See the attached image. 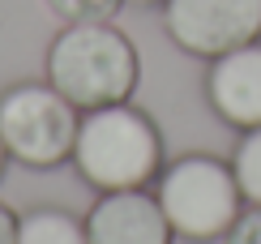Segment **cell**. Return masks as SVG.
Here are the masks:
<instances>
[{
  "instance_id": "6da1fadb",
  "label": "cell",
  "mask_w": 261,
  "mask_h": 244,
  "mask_svg": "<svg viewBox=\"0 0 261 244\" xmlns=\"http://www.w3.org/2000/svg\"><path fill=\"white\" fill-rule=\"evenodd\" d=\"M137 47L112 21H77L64 26L47 47V82L77 112L128 103L137 90Z\"/></svg>"
},
{
  "instance_id": "7a4b0ae2",
  "label": "cell",
  "mask_w": 261,
  "mask_h": 244,
  "mask_svg": "<svg viewBox=\"0 0 261 244\" xmlns=\"http://www.w3.org/2000/svg\"><path fill=\"white\" fill-rule=\"evenodd\" d=\"M73 167L99 193L146 188L163 172V137L154 120L128 103L94 107V112H82Z\"/></svg>"
},
{
  "instance_id": "3957f363",
  "label": "cell",
  "mask_w": 261,
  "mask_h": 244,
  "mask_svg": "<svg viewBox=\"0 0 261 244\" xmlns=\"http://www.w3.org/2000/svg\"><path fill=\"white\" fill-rule=\"evenodd\" d=\"M159 206L176 236L205 244L223 240L231 223L244 214V193L236 184L231 163L214 159V154H184L171 167L159 172Z\"/></svg>"
},
{
  "instance_id": "277c9868",
  "label": "cell",
  "mask_w": 261,
  "mask_h": 244,
  "mask_svg": "<svg viewBox=\"0 0 261 244\" xmlns=\"http://www.w3.org/2000/svg\"><path fill=\"white\" fill-rule=\"evenodd\" d=\"M77 107L51 82H21L0 94V141L21 167H60L73 159Z\"/></svg>"
},
{
  "instance_id": "5b68a950",
  "label": "cell",
  "mask_w": 261,
  "mask_h": 244,
  "mask_svg": "<svg viewBox=\"0 0 261 244\" xmlns=\"http://www.w3.org/2000/svg\"><path fill=\"white\" fill-rule=\"evenodd\" d=\"M163 26L189 56H223L261 39V0H163Z\"/></svg>"
},
{
  "instance_id": "8992f818",
  "label": "cell",
  "mask_w": 261,
  "mask_h": 244,
  "mask_svg": "<svg viewBox=\"0 0 261 244\" xmlns=\"http://www.w3.org/2000/svg\"><path fill=\"white\" fill-rule=\"evenodd\" d=\"M86 236L90 244H171L176 231L159 197H150L146 188H120L94 202V210L86 214Z\"/></svg>"
},
{
  "instance_id": "52a82bcc",
  "label": "cell",
  "mask_w": 261,
  "mask_h": 244,
  "mask_svg": "<svg viewBox=\"0 0 261 244\" xmlns=\"http://www.w3.org/2000/svg\"><path fill=\"white\" fill-rule=\"evenodd\" d=\"M205 99L219 112V120H227L231 129L261 125V39L210 60Z\"/></svg>"
},
{
  "instance_id": "ba28073f",
  "label": "cell",
  "mask_w": 261,
  "mask_h": 244,
  "mask_svg": "<svg viewBox=\"0 0 261 244\" xmlns=\"http://www.w3.org/2000/svg\"><path fill=\"white\" fill-rule=\"evenodd\" d=\"M13 244H90L86 223L73 218L60 206H39L17 218V240Z\"/></svg>"
},
{
  "instance_id": "9c48e42d",
  "label": "cell",
  "mask_w": 261,
  "mask_h": 244,
  "mask_svg": "<svg viewBox=\"0 0 261 244\" xmlns=\"http://www.w3.org/2000/svg\"><path fill=\"white\" fill-rule=\"evenodd\" d=\"M231 172H236V184H240L244 202L261 206V125L244 129L240 146H236V154H231Z\"/></svg>"
},
{
  "instance_id": "30bf717a",
  "label": "cell",
  "mask_w": 261,
  "mask_h": 244,
  "mask_svg": "<svg viewBox=\"0 0 261 244\" xmlns=\"http://www.w3.org/2000/svg\"><path fill=\"white\" fill-rule=\"evenodd\" d=\"M43 5H47L64 26H77V21H112L120 13L124 0H43Z\"/></svg>"
},
{
  "instance_id": "8fae6325",
  "label": "cell",
  "mask_w": 261,
  "mask_h": 244,
  "mask_svg": "<svg viewBox=\"0 0 261 244\" xmlns=\"http://www.w3.org/2000/svg\"><path fill=\"white\" fill-rule=\"evenodd\" d=\"M223 244H261V206L244 210V214L231 223V231L223 236Z\"/></svg>"
},
{
  "instance_id": "7c38bea8",
  "label": "cell",
  "mask_w": 261,
  "mask_h": 244,
  "mask_svg": "<svg viewBox=\"0 0 261 244\" xmlns=\"http://www.w3.org/2000/svg\"><path fill=\"white\" fill-rule=\"evenodd\" d=\"M17 240V218L9 206H0V244H13Z\"/></svg>"
},
{
  "instance_id": "4fadbf2b",
  "label": "cell",
  "mask_w": 261,
  "mask_h": 244,
  "mask_svg": "<svg viewBox=\"0 0 261 244\" xmlns=\"http://www.w3.org/2000/svg\"><path fill=\"white\" fill-rule=\"evenodd\" d=\"M5 163H9V150H5V141H0V172H5Z\"/></svg>"
},
{
  "instance_id": "5bb4252c",
  "label": "cell",
  "mask_w": 261,
  "mask_h": 244,
  "mask_svg": "<svg viewBox=\"0 0 261 244\" xmlns=\"http://www.w3.org/2000/svg\"><path fill=\"white\" fill-rule=\"evenodd\" d=\"M133 5H159V0H133Z\"/></svg>"
}]
</instances>
